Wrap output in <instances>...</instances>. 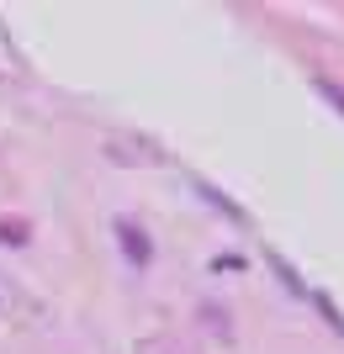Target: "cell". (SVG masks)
Here are the masks:
<instances>
[{"instance_id":"7","label":"cell","mask_w":344,"mask_h":354,"mask_svg":"<svg viewBox=\"0 0 344 354\" xmlns=\"http://www.w3.org/2000/svg\"><path fill=\"white\" fill-rule=\"evenodd\" d=\"M318 307H323V317H329V323H334V328H339V333H344V317H339V307H334L329 296H318Z\"/></svg>"},{"instance_id":"5","label":"cell","mask_w":344,"mask_h":354,"mask_svg":"<svg viewBox=\"0 0 344 354\" xmlns=\"http://www.w3.org/2000/svg\"><path fill=\"white\" fill-rule=\"evenodd\" d=\"M0 243H27V222H16V217H0Z\"/></svg>"},{"instance_id":"3","label":"cell","mask_w":344,"mask_h":354,"mask_svg":"<svg viewBox=\"0 0 344 354\" xmlns=\"http://www.w3.org/2000/svg\"><path fill=\"white\" fill-rule=\"evenodd\" d=\"M313 85H318V95H323V101H329L334 111H339V117H344V85H339V80H329V74H318Z\"/></svg>"},{"instance_id":"4","label":"cell","mask_w":344,"mask_h":354,"mask_svg":"<svg viewBox=\"0 0 344 354\" xmlns=\"http://www.w3.org/2000/svg\"><path fill=\"white\" fill-rule=\"evenodd\" d=\"M270 265H275V275H281V286H291V291H297V296H307V286H302V275H297V270H291V265H286L281 254H270Z\"/></svg>"},{"instance_id":"2","label":"cell","mask_w":344,"mask_h":354,"mask_svg":"<svg viewBox=\"0 0 344 354\" xmlns=\"http://www.w3.org/2000/svg\"><path fill=\"white\" fill-rule=\"evenodd\" d=\"M196 196H201V201H207V207H217V212H223V217H233V222H249V212H244L239 201H228V196L217 191V185H212V180H196Z\"/></svg>"},{"instance_id":"1","label":"cell","mask_w":344,"mask_h":354,"mask_svg":"<svg viewBox=\"0 0 344 354\" xmlns=\"http://www.w3.org/2000/svg\"><path fill=\"white\" fill-rule=\"evenodd\" d=\"M111 233H117L122 254H127V265H133V270H149V259H154V243H149V233H143L138 222H127V217H122L117 227H111Z\"/></svg>"},{"instance_id":"6","label":"cell","mask_w":344,"mask_h":354,"mask_svg":"<svg viewBox=\"0 0 344 354\" xmlns=\"http://www.w3.org/2000/svg\"><path fill=\"white\" fill-rule=\"evenodd\" d=\"M201 317H207V328L217 333V339H228V333H233V328H228V312H223V307H201Z\"/></svg>"}]
</instances>
